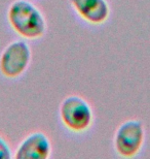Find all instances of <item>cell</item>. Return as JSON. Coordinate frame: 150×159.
<instances>
[{
    "mask_svg": "<svg viewBox=\"0 0 150 159\" xmlns=\"http://www.w3.org/2000/svg\"><path fill=\"white\" fill-rule=\"evenodd\" d=\"M9 27L25 40L40 39L45 35L47 24L41 9L30 0H15L6 12Z\"/></svg>",
    "mask_w": 150,
    "mask_h": 159,
    "instance_id": "1",
    "label": "cell"
},
{
    "mask_svg": "<svg viewBox=\"0 0 150 159\" xmlns=\"http://www.w3.org/2000/svg\"><path fill=\"white\" fill-rule=\"evenodd\" d=\"M59 119L67 131L82 134L88 131L94 124V111L84 97L68 95L59 106Z\"/></svg>",
    "mask_w": 150,
    "mask_h": 159,
    "instance_id": "2",
    "label": "cell"
},
{
    "mask_svg": "<svg viewBox=\"0 0 150 159\" xmlns=\"http://www.w3.org/2000/svg\"><path fill=\"white\" fill-rule=\"evenodd\" d=\"M145 127L140 120L129 119L117 127L113 136V149L121 158H134L145 144Z\"/></svg>",
    "mask_w": 150,
    "mask_h": 159,
    "instance_id": "3",
    "label": "cell"
},
{
    "mask_svg": "<svg viewBox=\"0 0 150 159\" xmlns=\"http://www.w3.org/2000/svg\"><path fill=\"white\" fill-rule=\"evenodd\" d=\"M32 61V50L23 39L9 43L0 53V74L8 80H17L28 70Z\"/></svg>",
    "mask_w": 150,
    "mask_h": 159,
    "instance_id": "4",
    "label": "cell"
},
{
    "mask_svg": "<svg viewBox=\"0 0 150 159\" xmlns=\"http://www.w3.org/2000/svg\"><path fill=\"white\" fill-rule=\"evenodd\" d=\"M53 152L49 138L42 131L29 133L22 139L14 154L17 159H47Z\"/></svg>",
    "mask_w": 150,
    "mask_h": 159,
    "instance_id": "5",
    "label": "cell"
},
{
    "mask_svg": "<svg viewBox=\"0 0 150 159\" xmlns=\"http://www.w3.org/2000/svg\"><path fill=\"white\" fill-rule=\"evenodd\" d=\"M76 16L92 26H101L110 18V5L107 0H69Z\"/></svg>",
    "mask_w": 150,
    "mask_h": 159,
    "instance_id": "6",
    "label": "cell"
},
{
    "mask_svg": "<svg viewBox=\"0 0 150 159\" xmlns=\"http://www.w3.org/2000/svg\"><path fill=\"white\" fill-rule=\"evenodd\" d=\"M14 157L12 150L7 141L0 134V159H11Z\"/></svg>",
    "mask_w": 150,
    "mask_h": 159,
    "instance_id": "7",
    "label": "cell"
}]
</instances>
